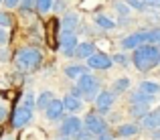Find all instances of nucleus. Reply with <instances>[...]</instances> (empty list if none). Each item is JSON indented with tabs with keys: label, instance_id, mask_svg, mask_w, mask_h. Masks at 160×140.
<instances>
[{
	"label": "nucleus",
	"instance_id": "f257e3e1",
	"mask_svg": "<svg viewBox=\"0 0 160 140\" xmlns=\"http://www.w3.org/2000/svg\"><path fill=\"white\" fill-rule=\"evenodd\" d=\"M12 61H14V67L20 73H27V71H35V69L41 67V63H43V53H41L39 49H35V47H22V49H18L14 53Z\"/></svg>",
	"mask_w": 160,
	"mask_h": 140
},
{
	"label": "nucleus",
	"instance_id": "f03ea898",
	"mask_svg": "<svg viewBox=\"0 0 160 140\" xmlns=\"http://www.w3.org/2000/svg\"><path fill=\"white\" fill-rule=\"evenodd\" d=\"M132 63L138 71H150L152 67L158 65V45L144 43L134 49Z\"/></svg>",
	"mask_w": 160,
	"mask_h": 140
},
{
	"label": "nucleus",
	"instance_id": "7ed1b4c3",
	"mask_svg": "<svg viewBox=\"0 0 160 140\" xmlns=\"http://www.w3.org/2000/svg\"><path fill=\"white\" fill-rule=\"evenodd\" d=\"M77 90L81 91V97H85V100H95V96L99 93L98 77H93L91 73H83L81 77H77Z\"/></svg>",
	"mask_w": 160,
	"mask_h": 140
},
{
	"label": "nucleus",
	"instance_id": "20e7f679",
	"mask_svg": "<svg viewBox=\"0 0 160 140\" xmlns=\"http://www.w3.org/2000/svg\"><path fill=\"white\" fill-rule=\"evenodd\" d=\"M75 47H77V37H75V33L63 31L61 35H59V49H61V53L65 55V57H73Z\"/></svg>",
	"mask_w": 160,
	"mask_h": 140
},
{
	"label": "nucleus",
	"instance_id": "39448f33",
	"mask_svg": "<svg viewBox=\"0 0 160 140\" xmlns=\"http://www.w3.org/2000/svg\"><path fill=\"white\" fill-rule=\"evenodd\" d=\"M10 118H12L10 122H12V126H14V128H24V126L32 120V110L27 108V106H16Z\"/></svg>",
	"mask_w": 160,
	"mask_h": 140
},
{
	"label": "nucleus",
	"instance_id": "423d86ee",
	"mask_svg": "<svg viewBox=\"0 0 160 140\" xmlns=\"http://www.w3.org/2000/svg\"><path fill=\"white\" fill-rule=\"evenodd\" d=\"M83 126H85V130H89L93 136H98V134H102V132L108 130V122L103 120L102 116H98V114H87Z\"/></svg>",
	"mask_w": 160,
	"mask_h": 140
},
{
	"label": "nucleus",
	"instance_id": "0eeeda50",
	"mask_svg": "<svg viewBox=\"0 0 160 140\" xmlns=\"http://www.w3.org/2000/svg\"><path fill=\"white\" fill-rule=\"evenodd\" d=\"M93 101H95V110H98L99 114H106V112H109V110H112L113 101H116V93L103 90V91H99L98 96H95Z\"/></svg>",
	"mask_w": 160,
	"mask_h": 140
},
{
	"label": "nucleus",
	"instance_id": "6e6552de",
	"mask_svg": "<svg viewBox=\"0 0 160 140\" xmlns=\"http://www.w3.org/2000/svg\"><path fill=\"white\" fill-rule=\"evenodd\" d=\"M144 43H148V31H138V33H132V35L122 39V47L126 51H134L136 47H140Z\"/></svg>",
	"mask_w": 160,
	"mask_h": 140
},
{
	"label": "nucleus",
	"instance_id": "1a4fd4ad",
	"mask_svg": "<svg viewBox=\"0 0 160 140\" xmlns=\"http://www.w3.org/2000/svg\"><path fill=\"white\" fill-rule=\"evenodd\" d=\"M112 65H113L112 57H109V55H106V53H93L89 59H87V67H89V69L108 71Z\"/></svg>",
	"mask_w": 160,
	"mask_h": 140
},
{
	"label": "nucleus",
	"instance_id": "9d476101",
	"mask_svg": "<svg viewBox=\"0 0 160 140\" xmlns=\"http://www.w3.org/2000/svg\"><path fill=\"white\" fill-rule=\"evenodd\" d=\"M81 128H83V122L79 120L77 116H69V118H65L63 124H61V134L69 138V136H75Z\"/></svg>",
	"mask_w": 160,
	"mask_h": 140
},
{
	"label": "nucleus",
	"instance_id": "9b49d317",
	"mask_svg": "<svg viewBox=\"0 0 160 140\" xmlns=\"http://www.w3.org/2000/svg\"><path fill=\"white\" fill-rule=\"evenodd\" d=\"M63 112H65V108H63V100H57V97H53L51 104L45 108V114H47L49 120H59V118L63 116Z\"/></svg>",
	"mask_w": 160,
	"mask_h": 140
},
{
	"label": "nucleus",
	"instance_id": "f8f14e48",
	"mask_svg": "<svg viewBox=\"0 0 160 140\" xmlns=\"http://www.w3.org/2000/svg\"><path fill=\"white\" fill-rule=\"evenodd\" d=\"M63 108H65L67 112H79V110L83 108V97L75 96V93H67V96L63 97Z\"/></svg>",
	"mask_w": 160,
	"mask_h": 140
},
{
	"label": "nucleus",
	"instance_id": "ddd939ff",
	"mask_svg": "<svg viewBox=\"0 0 160 140\" xmlns=\"http://www.w3.org/2000/svg\"><path fill=\"white\" fill-rule=\"evenodd\" d=\"M142 128H148V130H156V128H160V110L148 112L144 118H142Z\"/></svg>",
	"mask_w": 160,
	"mask_h": 140
},
{
	"label": "nucleus",
	"instance_id": "4468645a",
	"mask_svg": "<svg viewBox=\"0 0 160 140\" xmlns=\"http://www.w3.org/2000/svg\"><path fill=\"white\" fill-rule=\"evenodd\" d=\"M77 27H79V14L77 12H67V14L61 18V29L63 31H71L73 33Z\"/></svg>",
	"mask_w": 160,
	"mask_h": 140
},
{
	"label": "nucleus",
	"instance_id": "2eb2a0df",
	"mask_svg": "<svg viewBox=\"0 0 160 140\" xmlns=\"http://www.w3.org/2000/svg\"><path fill=\"white\" fill-rule=\"evenodd\" d=\"M93 53H95V45L93 43H81V45L77 43L73 57H77V59H89Z\"/></svg>",
	"mask_w": 160,
	"mask_h": 140
},
{
	"label": "nucleus",
	"instance_id": "dca6fc26",
	"mask_svg": "<svg viewBox=\"0 0 160 140\" xmlns=\"http://www.w3.org/2000/svg\"><path fill=\"white\" fill-rule=\"evenodd\" d=\"M138 132H140L138 124H122L120 128L116 130V136H120V138H132V136H136Z\"/></svg>",
	"mask_w": 160,
	"mask_h": 140
},
{
	"label": "nucleus",
	"instance_id": "f3484780",
	"mask_svg": "<svg viewBox=\"0 0 160 140\" xmlns=\"http://www.w3.org/2000/svg\"><path fill=\"white\" fill-rule=\"evenodd\" d=\"M148 112H150V104H144V101H136V104L130 106V114L134 118H144Z\"/></svg>",
	"mask_w": 160,
	"mask_h": 140
},
{
	"label": "nucleus",
	"instance_id": "a211bd4d",
	"mask_svg": "<svg viewBox=\"0 0 160 140\" xmlns=\"http://www.w3.org/2000/svg\"><path fill=\"white\" fill-rule=\"evenodd\" d=\"M138 90H140L142 93H146V96H154L156 97L160 93V83H156V81H142L140 86H138Z\"/></svg>",
	"mask_w": 160,
	"mask_h": 140
},
{
	"label": "nucleus",
	"instance_id": "6ab92c4d",
	"mask_svg": "<svg viewBox=\"0 0 160 140\" xmlns=\"http://www.w3.org/2000/svg\"><path fill=\"white\" fill-rule=\"evenodd\" d=\"M83 73H87V67L85 65H69V67H65V75H67V77H71V79L81 77Z\"/></svg>",
	"mask_w": 160,
	"mask_h": 140
},
{
	"label": "nucleus",
	"instance_id": "aec40b11",
	"mask_svg": "<svg viewBox=\"0 0 160 140\" xmlns=\"http://www.w3.org/2000/svg\"><path fill=\"white\" fill-rule=\"evenodd\" d=\"M95 24H98L99 29H106V31L116 29V20H112V18H109V16H106V14H98V16H95Z\"/></svg>",
	"mask_w": 160,
	"mask_h": 140
},
{
	"label": "nucleus",
	"instance_id": "412c9836",
	"mask_svg": "<svg viewBox=\"0 0 160 140\" xmlns=\"http://www.w3.org/2000/svg\"><path fill=\"white\" fill-rule=\"evenodd\" d=\"M128 87H130V79L128 77H120V79H116V81H113L112 91L113 93H124V91H128Z\"/></svg>",
	"mask_w": 160,
	"mask_h": 140
},
{
	"label": "nucleus",
	"instance_id": "4be33fe9",
	"mask_svg": "<svg viewBox=\"0 0 160 140\" xmlns=\"http://www.w3.org/2000/svg\"><path fill=\"white\" fill-rule=\"evenodd\" d=\"M53 91H43L39 97H37V108H41V110H45L49 104H51V100H53Z\"/></svg>",
	"mask_w": 160,
	"mask_h": 140
},
{
	"label": "nucleus",
	"instance_id": "5701e85b",
	"mask_svg": "<svg viewBox=\"0 0 160 140\" xmlns=\"http://www.w3.org/2000/svg\"><path fill=\"white\" fill-rule=\"evenodd\" d=\"M152 100H154V96H146V93H142L140 90H138V91H134V93H132V97H130V101H132V104H136V101L152 104Z\"/></svg>",
	"mask_w": 160,
	"mask_h": 140
},
{
	"label": "nucleus",
	"instance_id": "b1692460",
	"mask_svg": "<svg viewBox=\"0 0 160 140\" xmlns=\"http://www.w3.org/2000/svg\"><path fill=\"white\" fill-rule=\"evenodd\" d=\"M20 140H45V134L41 130H27L24 134H20Z\"/></svg>",
	"mask_w": 160,
	"mask_h": 140
},
{
	"label": "nucleus",
	"instance_id": "393cba45",
	"mask_svg": "<svg viewBox=\"0 0 160 140\" xmlns=\"http://www.w3.org/2000/svg\"><path fill=\"white\" fill-rule=\"evenodd\" d=\"M53 2L55 0H37V10L45 14V12H49L53 8Z\"/></svg>",
	"mask_w": 160,
	"mask_h": 140
},
{
	"label": "nucleus",
	"instance_id": "a878e982",
	"mask_svg": "<svg viewBox=\"0 0 160 140\" xmlns=\"http://www.w3.org/2000/svg\"><path fill=\"white\" fill-rule=\"evenodd\" d=\"M148 43L160 45V27H158V29H152V31H148Z\"/></svg>",
	"mask_w": 160,
	"mask_h": 140
},
{
	"label": "nucleus",
	"instance_id": "bb28decb",
	"mask_svg": "<svg viewBox=\"0 0 160 140\" xmlns=\"http://www.w3.org/2000/svg\"><path fill=\"white\" fill-rule=\"evenodd\" d=\"M18 6L22 8L24 12H28V10H35V8H37V0H20V2H18Z\"/></svg>",
	"mask_w": 160,
	"mask_h": 140
},
{
	"label": "nucleus",
	"instance_id": "cd10ccee",
	"mask_svg": "<svg viewBox=\"0 0 160 140\" xmlns=\"http://www.w3.org/2000/svg\"><path fill=\"white\" fill-rule=\"evenodd\" d=\"M98 4H102V0H83L79 6H81V10H93Z\"/></svg>",
	"mask_w": 160,
	"mask_h": 140
},
{
	"label": "nucleus",
	"instance_id": "c85d7f7f",
	"mask_svg": "<svg viewBox=\"0 0 160 140\" xmlns=\"http://www.w3.org/2000/svg\"><path fill=\"white\" fill-rule=\"evenodd\" d=\"M10 24H12V16L8 14V12H0V27L8 29Z\"/></svg>",
	"mask_w": 160,
	"mask_h": 140
},
{
	"label": "nucleus",
	"instance_id": "c756f323",
	"mask_svg": "<svg viewBox=\"0 0 160 140\" xmlns=\"http://www.w3.org/2000/svg\"><path fill=\"white\" fill-rule=\"evenodd\" d=\"M113 6H116V10L120 12V14L124 16V18H126V16H128V12H130V6H128V4H126V2H116V4H113Z\"/></svg>",
	"mask_w": 160,
	"mask_h": 140
},
{
	"label": "nucleus",
	"instance_id": "7c9ffc66",
	"mask_svg": "<svg viewBox=\"0 0 160 140\" xmlns=\"http://www.w3.org/2000/svg\"><path fill=\"white\" fill-rule=\"evenodd\" d=\"M126 4H128L130 8H134V10H144V2L142 0H126Z\"/></svg>",
	"mask_w": 160,
	"mask_h": 140
},
{
	"label": "nucleus",
	"instance_id": "2f4dec72",
	"mask_svg": "<svg viewBox=\"0 0 160 140\" xmlns=\"http://www.w3.org/2000/svg\"><path fill=\"white\" fill-rule=\"evenodd\" d=\"M22 106H27V108L32 110V106H35V93H32V91H27V93H24V104Z\"/></svg>",
	"mask_w": 160,
	"mask_h": 140
},
{
	"label": "nucleus",
	"instance_id": "473e14b6",
	"mask_svg": "<svg viewBox=\"0 0 160 140\" xmlns=\"http://www.w3.org/2000/svg\"><path fill=\"white\" fill-rule=\"evenodd\" d=\"M8 41H10V35H8V31L4 27H0V45H6Z\"/></svg>",
	"mask_w": 160,
	"mask_h": 140
},
{
	"label": "nucleus",
	"instance_id": "72a5a7b5",
	"mask_svg": "<svg viewBox=\"0 0 160 140\" xmlns=\"http://www.w3.org/2000/svg\"><path fill=\"white\" fill-rule=\"evenodd\" d=\"M112 61L113 63H120V65H128V63H130V59L128 57H126V55H116V57H112Z\"/></svg>",
	"mask_w": 160,
	"mask_h": 140
},
{
	"label": "nucleus",
	"instance_id": "f704fd0d",
	"mask_svg": "<svg viewBox=\"0 0 160 140\" xmlns=\"http://www.w3.org/2000/svg\"><path fill=\"white\" fill-rule=\"evenodd\" d=\"M146 8H160V0H142Z\"/></svg>",
	"mask_w": 160,
	"mask_h": 140
},
{
	"label": "nucleus",
	"instance_id": "c9c22d12",
	"mask_svg": "<svg viewBox=\"0 0 160 140\" xmlns=\"http://www.w3.org/2000/svg\"><path fill=\"white\" fill-rule=\"evenodd\" d=\"M53 8H55V10H65V0H55Z\"/></svg>",
	"mask_w": 160,
	"mask_h": 140
},
{
	"label": "nucleus",
	"instance_id": "e433bc0d",
	"mask_svg": "<svg viewBox=\"0 0 160 140\" xmlns=\"http://www.w3.org/2000/svg\"><path fill=\"white\" fill-rule=\"evenodd\" d=\"M8 118V110H6V104H0V122Z\"/></svg>",
	"mask_w": 160,
	"mask_h": 140
},
{
	"label": "nucleus",
	"instance_id": "4c0bfd02",
	"mask_svg": "<svg viewBox=\"0 0 160 140\" xmlns=\"http://www.w3.org/2000/svg\"><path fill=\"white\" fill-rule=\"evenodd\" d=\"M95 138H98V140H113V136L108 132V130H106V132H102V134H98Z\"/></svg>",
	"mask_w": 160,
	"mask_h": 140
},
{
	"label": "nucleus",
	"instance_id": "58836bf2",
	"mask_svg": "<svg viewBox=\"0 0 160 140\" xmlns=\"http://www.w3.org/2000/svg\"><path fill=\"white\" fill-rule=\"evenodd\" d=\"M18 2H20V0H4V4H6L8 8H14V6H18Z\"/></svg>",
	"mask_w": 160,
	"mask_h": 140
},
{
	"label": "nucleus",
	"instance_id": "ea45409f",
	"mask_svg": "<svg viewBox=\"0 0 160 140\" xmlns=\"http://www.w3.org/2000/svg\"><path fill=\"white\" fill-rule=\"evenodd\" d=\"M158 63H160V45H158Z\"/></svg>",
	"mask_w": 160,
	"mask_h": 140
},
{
	"label": "nucleus",
	"instance_id": "a19ab883",
	"mask_svg": "<svg viewBox=\"0 0 160 140\" xmlns=\"http://www.w3.org/2000/svg\"><path fill=\"white\" fill-rule=\"evenodd\" d=\"M59 140H69V138H67V136H63V138H59Z\"/></svg>",
	"mask_w": 160,
	"mask_h": 140
},
{
	"label": "nucleus",
	"instance_id": "79ce46f5",
	"mask_svg": "<svg viewBox=\"0 0 160 140\" xmlns=\"http://www.w3.org/2000/svg\"><path fill=\"white\" fill-rule=\"evenodd\" d=\"M2 2H4V0H0V4H2Z\"/></svg>",
	"mask_w": 160,
	"mask_h": 140
},
{
	"label": "nucleus",
	"instance_id": "37998d69",
	"mask_svg": "<svg viewBox=\"0 0 160 140\" xmlns=\"http://www.w3.org/2000/svg\"><path fill=\"white\" fill-rule=\"evenodd\" d=\"M0 134H2V128H0Z\"/></svg>",
	"mask_w": 160,
	"mask_h": 140
},
{
	"label": "nucleus",
	"instance_id": "c03bdc74",
	"mask_svg": "<svg viewBox=\"0 0 160 140\" xmlns=\"http://www.w3.org/2000/svg\"><path fill=\"white\" fill-rule=\"evenodd\" d=\"M89 140H93V138H89Z\"/></svg>",
	"mask_w": 160,
	"mask_h": 140
}]
</instances>
